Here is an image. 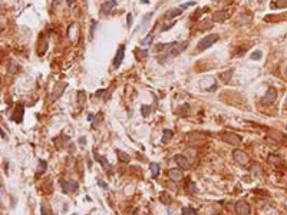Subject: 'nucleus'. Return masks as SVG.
I'll list each match as a JSON object with an SVG mask.
<instances>
[{
	"mask_svg": "<svg viewBox=\"0 0 287 215\" xmlns=\"http://www.w3.org/2000/svg\"><path fill=\"white\" fill-rule=\"evenodd\" d=\"M227 15H228L227 10L217 11V13H214V16H212V22H222V20L227 19Z\"/></svg>",
	"mask_w": 287,
	"mask_h": 215,
	"instance_id": "14",
	"label": "nucleus"
},
{
	"mask_svg": "<svg viewBox=\"0 0 287 215\" xmlns=\"http://www.w3.org/2000/svg\"><path fill=\"white\" fill-rule=\"evenodd\" d=\"M23 115H25V109L22 105H19L15 110V115H13V121L15 122H22L23 121Z\"/></svg>",
	"mask_w": 287,
	"mask_h": 215,
	"instance_id": "13",
	"label": "nucleus"
},
{
	"mask_svg": "<svg viewBox=\"0 0 287 215\" xmlns=\"http://www.w3.org/2000/svg\"><path fill=\"white\" fill-rule=\"evenodd\" d=\"M93 156H95V159H96L98 162H101V165H102V168L105 169V171H109V162H108V159H106L105 156H101L96 151L93 152Z\"/></svg>",
	"mask_w": 287,
	"mask_h": 215,
	"instance_id": "12",
	"label": "nucleus"
},
{
	"mask_svg": "<svg viewBox=\"0 0 287 215\" xmlns=\"http://www.w3.org/2000/svg\"><path fill=\"white\" fill-rule=\"evenodd\" d=\"M141 112H142V115H144V118H146V116L149 115V112H151V106H148V105H142Z\"/></svg>",
	"mask_w": 287,
	"mask_h": 215,
	"instance_id": "26",
	"label": "nucleus"
},
{
	"mask_svg": "<svg viewBox=\"0 0 287 215\" xmlns=\"http://www.w3.org/2000/svg\"><path fill=\"white\" fill-rule=\"evenodd\" d=\"M152 36H154V33L151 32V33L145 37V40H142V42H141V44H145V46H146V44H151L152 43Z\"/></svg>",
	"mask_w": 287,
	"mask_h": 215,
	"instance_id": "28",
	"label": "nucleus"
},
{
	"mask_svg": "<svg viewBox=\"0 0 287 215\" xmlns=\"http://www.w3.org/2000/svg\"><path fill=\"white\" fill-rule=\"evenodd\" d=\"M95 29H96V20H92V22H91V33H89V39H93Z\"/></svg>",
	"mask_w": 287,
	"mask_h": 215,
	"instance_id": "29",
	"label": "nucleus"
},
{
	"mask_svg": "<svg viewBox=\"0 0 287 215\" xmlns=\"http://www.w3.org/2000/svg\"><path fill=\"white\" fill-rule=\"evenodd\" d=\"M20 69V66L17 65L16 62H13V60H10L9 62V65H7V72L10 73V75H15V73H17V70Z\"/></svg>",
	"mask_w": 287,
	"mask_h": 215,
	"instance_id": "15",
	"label": "nucleus"
},
{
	"mask_svg": "<svg viewBox=\"0 0 287 215\" xmlns=\"http://www.w3.org/2000/svg\"><path fill=\"white\" fill-rule=\"evenodd\" d=\"M151 17H152V11H149V13H146V15H145V17L142 19L141 26H139V28H144V26H145L146 23H148V22H149V20H151Z\"/></svg>",
	"mask_w": 287,
	"mask_h": 215,
	"instance_id": "24",
	"label": "nucleus"
},
{
	"mask_svg": "<svg viewBox=\"0 0 287 215\" xmlns=\"http://www.w3.org/2000/svg\"><path fill=\"white\" fill-rule=\"evenodd\" d=\"M174 159H175V162H177V164L179 165V168H182V169H188V168H190L191 161L187 159L184 155H177Z\"/></svg>",
	"mask_w": 287,
	"mask_h": 215,
	"instance_id": "9",
	"label": "nucleus"
},
{
	"mask_svg": "<svg viewBox=\"0 0 287 215\" xmlns=\"http://www.w3.org/2000/svg\"><path fill=\"white\" fill-rule=\"evenodd\" d=\"M116 154H118V158H119L121 162H125V164H128L129 162V156L125 154V152H121V151H116Z\"/></svg>",
	"mask_w": 287,
	"mask_h": 215,
	"instance_id": "22",
	"label": "nucleus"
},
{
	"mask_svg": "<svg viewBox=\"0 0 287 215\" xmlns=\"http://www.w3.org/2000/svg\"><path fill=\"white\" fill-rule=\"evenodd\" d=\"M103 93H105V90H98V92H96V96H98V98H102Z\"/></svg>",
	"mask_w": 287,
	"mask_h": 215,
	"instance_id": "36",
	"label": "nucleus"
},
{
	"mask_svg": "<svg viewBox=\"0 0 287 215\" xmlns=\"http://www.w3.org/2000/svg\"><path fill=\"white\" fill-rule=\"evenodd\" d=\"M286 131H287V126H286Z\"/></svg>",
	"mask_w": 287,
	"mask_h": 215,
	"instance_id": "41",
	"label": "nucleus"
},
{
	"mask_svg": "<svg viewBox=\"0 0 287 215\" xmlns=\"http://www.w3.org/2000/svg\"><path fill=\"white\" fill-rule=\"evenodd\" d=\"M235 212L239 215H249L250 214V205L245 201H239L235 204Z\"/></svg>",
	"mask_w": 287,
	"mask_h": 215,
	"instance_id": "7",
	"label": "nucleus"
},
{
	"mask_svg": "<svg viewBox=\"0 0 287 215\" xmlns=\"http://www.w3.org/2000/svg\"><path fill=\"white\" fill-rule=\"evenodd\" d=\"M181 13H182V9H171V10H168L165 13V17L167 19H174V17L179 16Z\"/></svg>",
	"mask_w": 287,
	"mask_h": 215,
	"instance_id": "16",
	"label": "nucleus"
},
{
	"mask_svg": "<svg viewBox=\"0 0 287 215\" xmlns=\"http://www.w3.org/2000/svg\"><path fill=\"white\" fill-rule=\"evenodd\" d=\"M60 185H62V189L63 192H73L78 189V182L75 181H66V179H60Z\"/></svg>",
	"mask_w": 287,
	"mask_h": 215,
	"instance_id": "5",
	"label": "nucleus"
},
{
	"mask_svg": "<svg viewBox=\"0 0 287 215\" xmlns=\"http://www.w3.org/2000/svg\"><path fill=\"white\" fill-rule=\"evenodd\" d=\"M146 56H148V50H142L141 53H138V57H139V59H144Z\"/></svg>",
	"mask_w": 287,
	"mask_h": 215,
	"instance_id": "33",
	"label": "nucleus"
},
{
	"mask_svg": "<svg viewBox=\"0 0 287 215\" xmlns=\"http://www.w3.org/2000/svg\"><path fill=\"white\" fill-rule=\"evenodd\" d=\"M131 20H132V13L128 15V26H131Z\"/></svg>",
	"mask_w": 287,
	"mask_h": 215,
	"instance_id": "37",
	"label": "nucleus"
},
{
	"mask_svg": "<svg viewBox=\"0 0 287 215\" xmlns=\"http://www.w3.org/2000/svg\"><path fill=\"white\" fill-rule=\"evenodd\" d=\"M218 39H220V36H218L217 33L208 34V36H205V37H202L200 40V43L197 44V50H198V52H202V50L208 49L210 46H212V44L215 43Z\"/></svg>",
	"mask_w": 287,
	"mask_h": 215,
	"instance_id": "1",
	"label": "nucleus"
},
{
	"mask_svg": "<svg viewBox=\"0 0 287 215\" xmlns=\"http://www.w3.org/2000/svg\"><path fill=\"white\" fill-rule=\"evenodd\" d=\"M212 24V20H202L201 22V29H208Z\"/></svg>",
	"mask_w": 287,
	"mask_h": 215,
	"instance_id": "31",
	"label": "nucleus"
},
{
	"mask_svg": "<svg viewBox=\"0 0 287 215\" xmlns=\"http://www.w3.org/2000/svg\"><path fill=\"white\" fill-rule=\"evenodd\" d=\"M276 98H277V92H276V89L274 88H270L267 92H265V95H264V98H263V103H273L274 100H276Z\"/></svg>",
	"mask_w": 287,
	"mask_h": 215,
	"instance_id": "8",
	"label": "nucleus"
},
{
	"mask_svg": "<svg viewBox=\"0 0 287 215\" xmlns=\"http://www.w3.org/2000/svg\"><path fill=\"white\" fill-rule=\"evenodd\" d=\"M233 156H234V159L237 161L240 165H247V162H249V155L245 154L244 151L235 149V151L233 152Z\"/></svg>",
	"mask_w": 287,
	"mask_h": 215,
	"instance_id": "4",
	"label": "nucleus"
},
{
	"mask_svg": "<svg viewBox=\"0 0 287 215\" xmlns=\"http://www.w3.org/2000/svg\"><path fill=\"white\" fill-rule=\"evenodd\" d=\"M124 55H125V46L124 44H121L119 47H118V50H116V55H115V57H114V67L115 69H118V67L121 66V63H122V60H124Z\"/></svg>",
	"mask_w": 287,
	"mask_h": 215,
	"instance_id": "6",
	"label": "nucleus"
},
{
	"mask_svg": "<svg viewBox=\"0 0 287 215\" xmlns=\"http://www.w3.org/2000/svg\"><path fill=\"white\" fill-rule=\"evenodd\" d=\"M261 56H263V53H261L260 50H254V52L250 55V57H251L253 60H257V59H261Z\"/></svg>",
	"mask_w": 287,
	"mask_h": 215,
	"instance_id": "25",
	"label": "nucleus"
},
{
	"mask_svg": "<svg viewBox=\"0 0 287 215\" xmlns=\"http://www.w3.org/2000/svg\"><path fill=\"white\" fill-rule=\"evenodd\" d=\"M231 76H233V69L224 72V73L221 75V79L224 80V83H228V82H230V79H231Z\"/></svg>",
	"mask_w": 287,
	"mask_h": 215,
	"instance_id": "21",
	"label": "nucleus"
},
{
	"mask_svg": "<svg viewBox=\"0 0 287 215\" xmlns=\"http://www.w3.org/2000/svg\"><path fill=\"white\" fill-rule=\"evenodd\" d=\"M222 141L230 143V145H234V146H239L240 143H241V138H240L239 135L233 133V132H225L224 133V135H222Z\"/></svg>",
	"mask_w": 287,
	"mask_h": 215,
	"instance_id": "2",
	"label": "nucleus"
},
{
	"mask_svg": "<svg viewBox=\"0 0 287 215\" xmlns=\"http://www.w3.org/2000/svg\"><path fill=\"white\" fill-rule=\"evenodd\" d=\"M42 214L46 215V208H45V207H42Z\"/></svg>",
	"mask_w": 287,
	"mask_h": 215,
	"instance_id": "39",
	"label": "nucleus"
},
{
	"mask_svg": "<svg viewBox=\"0 0 287 215\" xmlns=\"http://www.w3.org/2000/svg\"><path fill=\"white\" fill-rule=\"evenodd\" d=\"M286 76H287V69H286Z\"/></svg>",
	"mask_w": 287,
	"mask_h": 215,
	"instance_id": "40",
	"label": "nucleus"
},
{
	"mask_svg": "<svg viewBox=\"0 0 287 215\" xmlns=\"http://www.w3.org/2000/svg\"><path fill=\"white\" fill-rule=\"evenodd\" d=\"M182 215H197V211H194L192 208H184L182 210Z\"/></svg>",
	"mask_w": 287,
	"mask_h": 215,
	"instance_id": "30",
	"label": "nucleus"
},
{
	"mask_svg": "<svg viewBox=\"0 0 287 215\" xmlns=\"http://www.w3.org/2000/svg\"><path fill=\"white\" fill-rule=\"evenodd\" d=\"M172 136H174V133H172V131H169V129H165L164 131V135H162V139H161V142L162 143H168L171 139H172Z\"/></svg>",
	"mask_w": 287,
	"mask_h": 215,
	"instance_id": "18",
	"label": "nucleus"
},
{
	"mask_svg": "<svg viewBox=\"0 0 287 215\" xmlns=\"http://www.w3.org/2000/svg\"><path fill=\"white\" fill-rule=\"evenodd\" d=\"M250 172H251V177H261V175H263V169H261V166H259V165H253L251 169H250Z\"/></svg>",
	"mask_w": 287,
	"mask_h": 215,
	"instance_id": "19",
	"label": "nucleus"
},
{
	"mask_svg": "<svg viewBox=\"0 0 287 215\" xmlns=\"http://www.w3.org/2000/svg\"><path fill=\"white\" fill-rule=\"evenodd\" d=\"M73 2H75V0H66V3H68V6H72V5H73Z\"/></svg>",
	"mask_w": 287,
	"mask_h": 215,
	"instance_id": "38",
	"label": "nucleus"
},
{
	"mask_svg": "<svg viewBox=\"0 0 287 215\" xmlns=\"http://www.w3.org/2000/svg\"><path fill=\"white\" fill-rule=\"evenodd\" d=\"M46 168H48V165H46V161H39V165H38V169H36V174H38V175L45 174Z\"/></svg>",
	"mask_w": 287,
	"mask_h": 215,
	"instance_id": "20",
	"label": "nucleus"
},
{
	"mask_svg": "<svg viewBox=\"0 0 287 215\" xmlns=\"http://www.w3.org/2000/svg\"><path fill=\"white\" fill-rule=\"evenodd\" d=\"M98 185H101L102 188H108V185H106V182H103L102 179H98Z\"/></svg>",
	"mask_w": 287,
	"mask_h": 215,
	"instance_id": "34",
	"label": "nucleus"
},
{
	"mask_svg": "<svg viewBox=\"0 0 287 215\" xmlns=\"http://www.w3.org/2000/svg\"><path fill=\"white\" fill-rule=\"evenodd\" d=\"M115 6H116V0H108V2H105L102 5V13L103 15H109L111 10L114 9Z\"/></svg>",
	"mask_w": 287,
	"mask_h": 215,
	"instance_id": "11",
	"label": "nucleus"
},
{
	"mask_svg": "<svg viewBox=\"0 0 287 215\" xmlns=\"http://www.w3.org/2000/svg\"><path fill=\"white\" fill-rule=\"evenodd\" d=\"M187 152H188V154H191V159H195V151H194V149H188Z\"/></svg>",
	"mask_w": 287,
	"mask_h": 215,
	"instance_id": "35",
	"label": "nucleus"
},
{
	"mask_svg": "<svg viewBox=\"0 0 287 215\" xmlns=\"http://www.w3.org/2000/svg\"><path fill=\"white\" fill-rule=\"evenodd\" d=\"M168 177H169L171 181H179L182 178V171L178 169V168H172V169L168 171Z\"/></svg>",
	"mask_w": 287,
	"mask_h": 215,
	"instance_id": "10",
	"label": "nucleus"
},
{
	"mask_svg": "<svg viewBox=\"0 0 287 215\" xmlns=\"http://www.w3.org/2000/svg\"><path fill=\"white\" fill-rule=\"evenodd\" d=\"M271 7H274V9H284V7H287V0H273Z\"/></svg>",
	"mask_w": 287,
	"mask_h": 215,
	"instance_id": "17",
	"label": "nucleus"
},
{
	"mask_svg": "<svg viewBox=\"0 0 287 215\" xmlns=\"http://www.w3.org/2000/svg\"><path fill=\"white\" fill-rule=\"evenodd\" d=\"M195 5V2H187V3H184V5L181 6V9H188L190 6H194Z\"/></svg>",
	"mask_w": 287,
	"mask_h": 215,
	"instance_id": "32",
	"label": "nucleus"
},
{
	"mask_svg": "<svg viewBox=\"0 0 287 215\" xmlns=\"http://www.w3.org/2000/svg\"><path fill=\"white\" fill-rule=\"evenodd\" d=\"M151 172L154 177H158L159 175V165L158 164H151Z\"/></svg>",
	"mask_w": 287,
	"mask_h": 215,
	"instance_id": "23",
	"label": "nucleus"
},
{
	"mask_svg": "<svg viewBox=\"0 0 287 215\" xmlns=\"http://www.w3.org/2000/svg\"><path fill=\"white\" fill-rule=\"evenodd\" d=\"M83 100H85V92H82L81 90V92L78 93V105L82 106L83 105Z\"/></svg>",
	"mask_w": 287,
	"mask_h": 215,
	"instance_id": "27",
	"label": "nucleus"
},
{
	"mask_svg": "<svg viewBox=\"0 0 287 215\" xmlns=\"http://www.w3.org/2000/svg\"><path fill=\"white\" fill-rule=\"evenodd\" d=\"M66 82H60V83H58L56 86H55V89L52 90V93H50V100L52 102H55L56 99H59L60 98V95L63 93V90L66 89Z\"/></svg>",
	"mask_w": 287,
	"mask_h": 215,
	"instance_id": "3",
	"label": "nucleus"
}]
</instances>
